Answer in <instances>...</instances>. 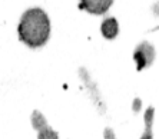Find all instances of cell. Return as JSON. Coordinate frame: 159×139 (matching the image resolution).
Returning <instances> with one entry per match:
<instances>
[{
	"label": "cell",
	"mask_w": 159,
	"mask_h": 139,
	"mask_svg": "<svg viewBox=\"0 0 159 139\" xmlns=\"http://www.w3.org/2000/svg\"><path fill=\"white\" fill-rule=\"evenodd\" d=\"M100 29H102V35H103L106 39H113V37H116L118 30H119L116 19L109 17V19H106V20H103Z\"/></svg>",
	"instance_id": "obj_4"
},
{
	"label": "cell",
	"mask_w": 159,
	"mask_h": 139,
	"mask_svg": "<svg viewBox=\"0 0 159 139\" xmlns=\"http://www.w3.org/2000/svg\"><path fill=\"white\" fill-rule=\"evenodd\" d=\"M19 37L29 48H40L49 39L50 20L42 9H29L23 13L19 22Z\"/></svg>",
	"instance_id": "obj_1"
},
{
	"label": "cell",
	"mask_w": 159,
	"mask_h": 139,
	"mask_svg": "<svg viewBox=\"0 0 159 139\" xmlns=\"http://www.w3.org/2000/svg\"><path fill=\"white\" fill-rule=\"evenodd\" d=\"M113 0H80V7L92 15H103L111 7Z\"/></svg>",
	"instance_id": "obj_3"
},
{
	"label": "cell",
	"mask_w": 159,
	"mask_h": 139,
	"mask_svg": "<svg viewBox=\"0 0 159 139\" xmlns=\"http://www.w3.org/2000/svg\"><path fill=\"white\" fill-rule=\"evenodd\" d=\"M133 58H135V60L138 62V69L141 70L152 63L153 58H155V52H153V48H152L149 43H142L141 46L136 49Z\"/></svg>",
	"instance_id": "obj_2"
}]
</instances>
